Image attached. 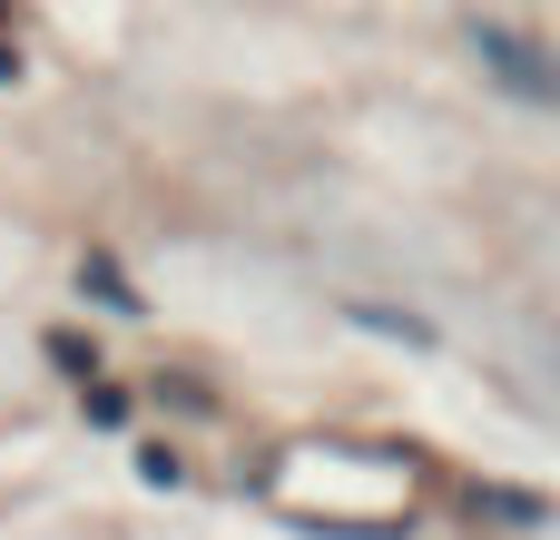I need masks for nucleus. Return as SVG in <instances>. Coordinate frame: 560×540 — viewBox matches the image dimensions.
<instances>
[{
  "label": "nucleus",
  "instance_id": "nucleus-1",
  "mask_svg": "<svg viewBox=\"0 0 560 540\" xmlns=\"http://www.w3.org/2000/svg\"><path fill=\"white\" fill-rule=\"evenodd\" d=\"M256 492L325 540H394V521L413 512V472L384 453H354V443H295Z\"/></svg>",
  "mask_w": 560,
  "mask_h": 540
},
{
  "label": "nucleus",
  "instance_id": "nucleus-2",
  "mask_svg": "<svg viewBox=\"0 0 560 540\" xmlns=\"http://www.w3.org/2000/svg\"><path fill=\"white\" fill-rule=\"evenodd\" d=\"M472 49H482V59H492V79H512V89H522L532 108L551 98V59H541V49L522 39V30H502V20H472Z\"/></svg>",
  "mask_w": 560,
  "mask_h": 540
},
{
  "label": "nucleus",
  "instance_id": "nucleus-3",
  "mask_svg": "<svg viewBox=\"0 0 560 540\" xmlns=\"http://www.w3.org/2000/svg\"><path fill=\"white\" fill-rule=\"evenodd\" d=\"M79 285H89L98 305H118V315H138V305H148V295H138V285H128L118 266H108V256H89V266H79Z\"/></svg>",
  "mask_w": 560,
  "mask_h": 540
},
{
  "label": "nucleus",
  "instance_id": "nucleus-4",
  "mask_svg": "<svg viewBox=\"0 0 560 540\" xmlns=\"http://www.w3.org/2000/svg\"><path fill=\"white\" fill-rule=\"evenodd\" d=\"M49 364H59L69 384H98V344H89V334H69V325L49 334Z\"/></svg>",
  "mask_w": 560,
  "mask_h": 540
},
{
  "label": "nucleus",
  "instance_id": "nucleus-5",
  "mask_svg": "<svg viewBox=\"0 0 560 540\" xmlns=\"http://www.w3.org/2000/svg\"><path fill=\"white\" fill-rule=\"evenodd\" d=\"M79 394H89V423H128V394L118 384H79Z\"/></svg>",
  "mask_w": 560,
  "mask_h": 540
},
{
  "label": "nucleus",
  "instance_id": "nucleus-6",
  "mask_svg": "<svg viewBox=\"0 0 560 540\" xmlns=\"http://www.w3.org/2000/svg\"><path fill=\"white\" fill-rule=\"evenodd\" d=\"M0 79H20V39H0Z\"/></svg>",
  "mask_w": 560,
  "mask_h": 540
}]
</instances>
